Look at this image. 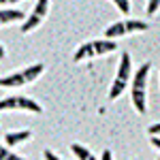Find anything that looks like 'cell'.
Returning <instances> with one entry per match:
<instances>
[{
  "label": "cell",
  "mask_w": 160,
  "mask_h": 160,
  "mask_svg": "<svg viewBox=\"0 0 160 160\" xmlns=\"http://www.w3.org/2000/svg\"><path fill=\"white\" fill-rule=\"evenodd\" d=\"M149 68H152V64L145 62V64H141V66H139V71L132 75V88H130V92H132V105H135V109L139 111V113H145V111H148L145 90H148Z\"/></svg>",
  "instance_id": "1"
},
{
  "label": "cell",
  "mask_w": 160,
  "mask_h": 160,
  "mask_svg": "<svg viewBox=\"0 0 160 160\" xmlns=\"http://www.w3.org/2000/svg\"><path fill=\"white\" fill-rule=\"evenodd\" d=\"M43 71H45L43 64H32V66H28V68H24V71H17V73H11V75H7V77H2V79H0V86L2 88L28 86V83H32L37 77H41Z\"/></svg>",
  "instance_id": "2"
},
{
  "label": "cell",
  "mask_w": 160,
  "mask_h": 160,
  "mask_svg": "<svg viewBox=\"0 0 160 160\" xmlns=\"http://www.w3.org/2000/svg\"><path fill=\"white\" fill-rule=\"evenodd\" d=\"M118 49V43L115 41H88L83 43L79 49L75 51V62H81V60H88V58H98V56H105L109 51H115Z\"/></svg>",
  "instance_id": "3"
},
{
  "label": "cell",
  "mask_w": 160,
  "mask_h": 160,
  "mask_svg": "<svg viewBox=\"0 0 160 160\" xmlns=\"http://www.w3.org/2000/svg\"><path fill=\"white\" fill-rule=\"evenodd\" d=\"M132 77V71H130V56L128 53H122V60H120V68H118V75H115V81L109 90V100L120 98L124 92H126V86Z\"/></svg>",
  "instance_id": "4"
},
{
  "label": "cell",
  "mask_w": 160,
  "mask_h": 160,
  "mask_svg": "<svg viewBox=\"0 0 160 160\" xmlns=\"http://www.w3.org/2000/svg\"><path fill=\"white\" fill-rule=\"evenodd\" d=\"M149 26L139 22V19H126V22H118V24L109 26L105 30V38H120L126 34H132V32H145Z\"/></svg>",
  "instance_id": "5"
},
{
  "label": "cell",
  "mask_w": 160,
  "mask_h": 160,
  "mask_svg": "<svg viewBox=\"0 0 160 160\" xmlns=\"http://www.w3.org/2000/svg\"><path fill=\"white\" fill-rule=\"evenodd\" d=\"M47 11H49V0H38L34 4V9H32V13L28 15V19L22 24V32L26 34V32H32L34 28H38L41 22L47 17Z\"/></svg>",
  "instance_id": "6"
},
{
  "label": "cell",
  "mask_w": 160,
  "mask_h": 160,
  "mask_svg": "<svg viewBox=\"0 0 160 160\" xmlns=\"http://www.w3.org/2000/svg\"><path fill=\"white\" fill-rule=\"evenodd\" d=\"M0 109L4 111H13V109H24L30 113H43L41 105L34 102L32 98H26V96H11V98H4L0 102Z\"/></svg>",
  "instance_id": "7"
},
{
  "label": "cell",
  "mask_w": 160,
  "mask_h": 160,
  "mask_svg": "<svg viewBox=\"0 0 160 160\" xmlns=\"http://www.w3.org/2000/svg\"><path fill=\"white\" fill-rule=\"evenodd\" d=\"M30 139V130H24V132H7L4 135V145H22L24 141Z\"/></svg>",
  "instance_id": "8"
},
{
  "label": "cell",
  "mask_w": 160,
  "mask_h": 160,
  "mask_svg": "<svg viewBox=\"0 0 160 160\" xmlns=\"http://www.w3.org/2000/svg\"><path fill=\"white\" fill-rule=\"evenodd\" d=\"M19 19H24V11L2 9V13H0V22H2V24H11V22H19Z\"/></svg>",
  "instance_id": "9"
},
{
  "label": "cell",
  "mask_w": 160,
  "mask_h": 160,
  "mask_svg": "<svg viewBox=\"0 0 160 160\" xmlns=\"http://www.w3.org/2000/svg\"><path fill=\"white\" fill-rule=\"evenodd\" d=\"M71 152H73L79 160H96V158H94V154H92L90 149L83 148V145H79V143H71Z\"/></svg>",
  "instance_id": "10"
},
{
  "label": "cell",
  "mask_w": 160,
  "mask_h": 160,
  "mask_svg": "<svg viewBox=\"0 0 160 160\" xmlns=\"http://www.w3.org/2000/svg\"><path fill=\"white\" fill-rule=\"evenodd\" d=\"M0 160H26V158L17 156V154H11V152L7 149V145H2V152H0Z\"/></svg>",
  "instance_id": "11"
},
{
  "label": "cell",
  "mask_w": 160,
  "mask_h": 160,
  "mask_svg": "<svg viewBox=\"0 0 160 160\" xmlns=\"http://www.w3.org/2000/svg\"><path fill=\"white\" fill-rule=\"evenodd\" d=\"M115 7H118L122 13H126V15H128V11H130V2H128V0H115Z\"/></svg>",
  "instance_id": "12"
},
{
  "label": "cell",
  "mask_w": 160,
  "mask_h": 160,
  "mask_svg": "<svg viewBox=\"0 0 160 160\" xmlns=\"http://www.w3.org/2000/svg\"><path fill=\"white\" fill-rule=\"evenodd\" d=\"M158 9H160V0H149L148 2V15H154Z\"/></svg>",
  "instance_id": "13"
},
{
  "label": "cell",
  "mask_w": 160,
  "mask_h": 160,
  "mask_svg": "<svg viewBox=\"0 0 160 160\" xmlns=\"http://www.w3.org/2000/svg\"><path fill=\"white\" fill-rule=\"evenodd\" d=\"M148 132H149V137H160V122L152 124V126L148 128Z\"/></svg>",
  "instance_id": "14"
},
{
  "label": "cell",
  "mask_w": 160,
  "mask_h": 160,
  "mask_svg": "<svg viewBox=\"0 0 160 160\" xmlns=\"http://www.w3.org/2000/svg\"><path fill=\"white\" fill-rule=\"evenodd\" d=\"M43 156H45V160H62V158H58V156H56L53 152H49V149H47V152H45Z\"/></svg>",
  "instance_id": "15"
},
{
  "label": "cell",
  "mask_w": 160,
  "mask_h": 160,
  "mask_svg": "<svg viewBox=\"0 0 160 160\" xmlns=\"http://www.w3.org/2000/svg\"><path fill=\"white\" fill-rule=\"evenodd\" d=\"M149 143H152L156 149H160V137H149Z\"/></svg>",
  "instance_id": "16"
},
{
  "label": "cell",
  "mask_w": 160,
  "mask_h": 160,
  "mask_svg": "<svg viewBox=\"0 0 160 160\" xmlns=\"http://www.w3.org/2000/svg\"><path fill=\"white\" fill-rule=\"evenodd\" d=\"M100 160H113V154H111V149H105V152H102V156H100Z\"/></svg>",
  "instance_id": "17"
}]
</instances>
